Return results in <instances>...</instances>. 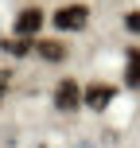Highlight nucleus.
<instances>
[{
    "label": "nucleus",
    "instance_id": "nucleus-1",
    "mask_svg": "<svg viewBox=\"0 0 140 148\" xmlns=\"http://www.w3.org/2000/svg\"><path fill=\"white\" fill-rule=\"evenodd\" d=\"M78 105H86V90H82L74 78H62L59 86H55V109L70 113V109H78Z\"/></svg>",
    "mask_w": 140,
    "mask_h": 148
},
{
    "label": "nucleus",
    "instance_id": "nucleus-2",
    "mask_svg": "<svg viewBox=\"0 0 140 148\" xmlns=\"http://www.w3.org/2000/svg\"><path fill=\"white\" fill-rule=\"evenodd\" d=\"M86 23H89V8L86 4H66V8L55 12V27L59 31H82Z\"/></svg>",
    "mask_w": 140,
    "mask_h": 148
},
{
    "label": "nucleus",
    "instance_id": "nucleus-3",
    "mask_svg": "<svg viewBox=\"0 0 140 148\" xmlns=\"http://www.w3.org/2000/svg\"><path fill=\"white\" fill-rule=\"evenodd\" d=\"M43 27V12H39V8H23L20 16H16V35H35V31Z\"/></svg>",
    "mask_w": 140,
    "mask_h": 148
},
{
    "label": "nucleus",
    "instance_id": "nucleus-4",
    "mask_svg": "<svg viewBox=\"0 0 140 148\" xmlns=\"http://www.w3.org/2000/svg\"><path fill=\"white\" fill-rule=\"evenodd\" d=\"M113 94H117V90H113L109 82H94V86H86V105L89 109H105V105L113 101Z\"/></svg>",
    "mask_w": 140,
    "mask_h": 148
},
{
    "label": "nucleus",
    "instance_id": "nucleus-5",
    "mask_svg": "<svg viewBox=\"0 0 140 148\" xmlns=\"http://www.w3.org/2000/svg\"><path fill=\"white\" fill-rule=\"evenodd\" d=\"M35 55L43 62H62L66 59V43H59V39H35Z\"/></svg>",
    "mask_w": 140,
    "mask_h": 148
},
{
    "label": "nucleus",
    "instance_id": "nucleus-6",
    "mask_svg": "<svg viewBox=\"0 0 140 148\" xmlns=\"http://www.w3.org/2000/svg\"><path fill=\"white\" fill-rule=\"evenodd\" d=\"M125 82L132 90H140V51L136 47H128V62H125Z\"/></svg>",
    "mask_w": 140,
    "mask_h": 148
},
{
    "label": "nucleus",
    "instance_id": "nucleus-7",
    "mask_svg": "<svg viewBox=\"0 0 140 148\" xmlns=\"http://www.w3.org/2000/svg\"><path fill=\"white\" fill-rule=\"evenodd\" d=\"M8 55H27V51H35V43H27V39H8V43H0Z\"/></svg>",
    "mask_w": 140,
    "mask_h": 148
},
{
    "label": "nucleus",
    "instance_id": "nucleus-8",
    "mask_svg": "<svg viewBox=\"0 0 140 148\" xmlns=\"http://www.w3.org/2000/svg\"><path fill=\"white\" fill-rule=\"evenodd\" d=\"M125 27H128V31H136V35H140V12H128V16H125Z\"/></svg>",
    "mask_w": 140,
    "mask_h": 148
},
{
    "label": "nucleus",
    "instance_id": "nucleus-9",
    "mask_svg": "<svg viewBox=\"0 0 140 148\" xmlns=\"http://www.w3.org/2000/svg\"><path fill=\"white\" fill-rule=\"evenodd\" d=\"M8 86H12V74H8V70H0V94H4Z\"/></svg>",
    "mask_w": 140,
    "mask_h": 148
}]
</instances>
